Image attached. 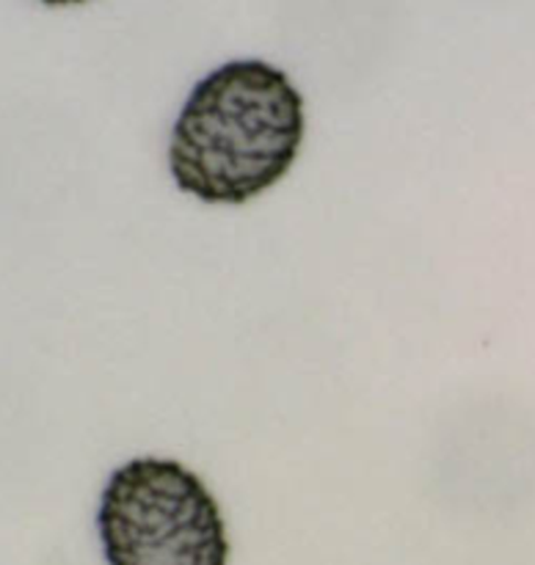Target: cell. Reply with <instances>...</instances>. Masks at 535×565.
Listing matches in <instances>:
<instances>
[{"label": "cell", "mask_w": 535, "mask_h": 565, "mask_svg": "<svg viewBox=\"0 0 535 565\" xmlns=\"http://www.w3.org/2000/svg\"><path fill=\"white\" fill-rule=\"evenodd\" d=\"M108 565H226L229 541L207 486L169 458H136L108 478L97 511Z\"/></svg>", "instance_id": "obj_2"}, {"label": "cell", "mask_w": 535, "mask_h": 565, "mask_svg": "<svg viewBox=\"0 0 535 565\" xmlns=\"http://www.w3.org/2000/svg\"><path fill=\"white\" fill-rule=\"evenodd\" d=\"M303 141V97L259 58L229 61L193 86L174 121L169 169L207 204H243L274 188Z\"/></svg>", "instance_id": "obj_1"}, {"label": "cell", "mask_w": 535, "mask_h": 565, "mask_svg": "<svg viewBox=\"0 0 535 565\" xmlns=\"http://www.w3.org/2000/svg\"><path fill=\"white\" fill-rule=\"evenodd\" d=\"M47 6H75V3H86V0H42Z\"/></svg>", "instance_id": "obj_3"}]
</instances>
